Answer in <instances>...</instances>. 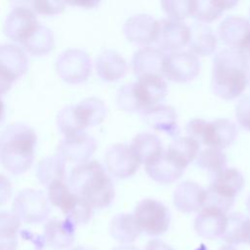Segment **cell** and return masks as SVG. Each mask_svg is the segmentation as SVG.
<instances>
[{
    "mask_svg": "<svg viewBox=\"0 0 250 250\" xmlns=\"http://www.w3.org/2000/svg\"><path fill=\"white\" fill-rule=\"evenodd\" d=\"M68 185L93 209L109 206L115 196L110 176L105 168L96 160L76 164L71 169Z\"/></svg>",
    "mask_w": 250,
    "mask_h": 250,
    "instance_id": "1",
    "label": "cell"
},
{
    "mask_svg": "<svg viewBox=\"0 0 250 250\" xmlns=\"http://www.w3.org/2000/svg\"><path fill=\"white\" fill-rule=\"evenodd\" d=\"M249 61L234 49H224L213 60L211 87L224 100L237 98L248 84Z\"/></svg>",
    "mask_w": 250,
    "mask_h": 250,
    "instance_id": "2",
    "label": "cell"
},
{
    "mask_svg": "<svg viewBox=\"0 0 250 250\" xmlns=\"http://www.w3.org/2000/svg\"><path fill=\"white\" fill-rule=\"evenodd\" d=\"M37 135L34 129L21 122L8 125L0 138V161L12 174L25 173L31 166Z\"/></svg>",
    "mask_w": 250,
    "mask_h": 250,
    "instance_id": "3",
    "label": "cell"
},
{
    "mask_svg": "<svg viewBox=\"0 0 250 250\" xmlns=\"http://www.w3.org/2000/svg\"><path fill=\"white\" fill-rule=\"evenodd\" d=\"M244 186V177L235 168H225L215 175L206 190L205 205L227 213L233 205L235 195Z\"/></svg>",
    "mask_w": 250,
    "mask_h": 250,
    "instance_id": "4",
    "label": "cell"
},
{
    "mask_svg": "<svg viewBox=\"0 0 250 250\" xmlns=\"http://www.w3.org/2000/svg\"><path fill=\"white\" fill-rule=\"evenodd\" d=\"M133 216L141 232L150 236H159L166 232L171 221L169 209L152 198L141 200L135 207Z\"/></svg>",
    "mask_w": 250,
    "mask_h": 250,
    "instance_id": "5",
    "label": "cell"
},
{
    "mask_svg": "<svg viewBox=\"0 0 250 250\" xmlns=\"http://www.w3.org/2000/svg\"><path fill=\"white\" fill-rule=\"evenodd\" d=\"M50 202L44 192L35 188L21 190L14 199L13 213L21 222L39 224L50 214Z\"/></svg>",
    "mask_w": 250,
    "mask_h": 250,
    "instance_id": "6",
    "label": "cell"
},
{
    "mask_svg": "<svg viewBox=\"0 0 250 250\" xmlns=\"http://www.w3.org/2000/svg\"><path fill=\"white\" fill-rule=\"evenodd\" d=\"M27 67L28 59L23 48L12 43L0 45V94L10 90Z\"/></svg>",
    "mask_w": 250,
    "mask_h": 250,
    "instance_id": "7",
    "label": "cell"
},
{
    "mask_svg": "<svg viewBox=\"0 0 250 250\" xmlns=\"http://www.w3.org/2000/svg\"><path fill=\"white\" fill-rule=\"evenodd\" d=\"M59 76L69 84H78L88 79L92 71L90 56L83 50L69 48L62 51L56 61Z\"/></svg>",
    "mask_w": 250,
    "mask_h": 250,
    "instance_id": "8",
    "label": "cell"
},
{
    "mask_svg": "<svg viewBox=\"0 0 250 250\" xmlns=\"http://www.w3.org/2000/svg\"><path fill=\"white\" fill-rule=\"evenodd\" d=\"M200 71V62L190 51H176L165 56L162 75L167 79L186 83L193 80Z\"/></svg>",
    "mask_w": 250,
    "mask_h": 250,
    "instance_id": "9",
    "label": "cell"
},
{
    "mask_svg": "<svg viewBox=\"0 0 250 250\" xmlns=\"http://www.w3.org/2000/svg\"><path fill=\"white\" fill-rule=\"evenodd\" d=\"M39 23L36 13L31 8L19 5L8 14L4 22V31L9 38L22 44Z\"/></svg>",
    "mask_w": 250,
    "mask_h": 250,
    "instance_id": "10",
    "label": "cell"
},
{
    "mask_svg": "<svg viewBox=\"0 0 250 250\" xmlns=\"http://www.w3.org/2000/svg\"><path fill=\"white\" fill-rule=\"evenodd\" d=\"M97 142L85 131L65 136L58 146V154L66 162H87L95 153Z\"/></svg>",
    "mask_w": 250,
    "mask_h": 250,
    "instance_id": "11",
    "label": "cell"
},
{
    "mask_svg": "<svg viewBox=\"0 0 250 250\" xmlns=\"http://www.w3.org/2000/svg\"><path fill=\"white\" fill-rule=\"evenodd\" d=\"M104 162L107 171L121 179L133 176L140 167V161L127 144H115L105 152Z\"/></svg>",
    "mask_w": 250,
    "mask_h": 250,
    "instance_id": "12",
    "label": "cell"
},
{
    "mask_svg": "<svg viewBox=\"0 0 250 250\" xmlns=\"http://www.w3.org/2000/svg\"><path fill=\"white\" fill-rule=\"evenodd\" d=\"M134 91L141 106V114L148 108L159 104L168 93L166 81L160 75H145L133 82Z\"/></svg>",
    "mask_w": 250,
    "mask_h": 250,
    "instance_id": "13",
    "label": "cell"
},
{
    "mask_svg": "<svg viewBox=\"0 0 250 250\" xmlns=\"http://www.w3.org/2000/svg\"><path fill=\"white\" fill-rule=\"evenodd\" d=\"M158 30V20L147 14H136L123 24L125 37L133 43L147 45L155 42Z\"/></svg>",
    "mask_w": 250,
    "mask_h": 250,
    "instance_id": "14",
    "label": "cell"
},
{
    "mask_svg": "<svg viewBox=\"0 0 250 250\" xmlns=\"http://www.w3.org/2000/svg\"><path fill=\"white\" fill-rule=\"evenodd\" d=\"M189 40V27L178 21L161 19L158 21V30L155 42L160 50L176 52Z\"/></svg>",
    "mask_w": 250,
    "mask_h": 250,
    "instance_id": "15",
    "label": "cell"
},
{
    "mask_svg": "<svg viewBox=\"0 0 250 250\" xmlns=\"http://www.w3.org/2000/svg\"><path fill=\"white\" fill-rule=\"evenodd\" d=\"M227 220L228 216L225 212L214 206L205 205L194 220V230L203 238L216 239L223 235Z\"/></svg>",
    "mask_w": 250,
    "mask_h": 250,
    "instance_id": "16",
    "label": "cell"
},
{
    "mask_svg": "<svg viewBox=\"0 0 250 250\" xmlns=\"http://www.w3.org/2000/svg\"><path fill=\"white\" fill-rule=\"evenodd\" d=\"M206 190L193 181L181 182L173 193L175 207L183 213L199 211L205 205Z\"/></svg>",
    "mask_w": 250,
    "mask_h": 250,
    "instance_id": "17",
    "label": "cell"
},
{
    "mask_svg": "<svg viewBox=\"0 0 250 250\" xmlns=\"http://www.w3.org/2000/svg\"><path fill=\"white\" fill-rule=\"evenodd\" d=\"M41 238L44 244L53 249H66L74 242L75 226L66 219L49 220L44 225Z\"/></svg>",
    "mask_w": 250,
    "mask_h": 250,
    "instance_id": "18",
    "label": "cell"
},
{
    "mask_svg": "<svg viewBox=\"0 0 250 250\" xmlns=\"http://www.w3.org/2000/svg\"><path fill=\"white\" fill-rule=\"evenodd\" d=\"M144 121L153 130L175 137L179 133L178 114L174 107L156 104L142 113Z\"/></svg>",
    "mask_w": 250,
    "mask_h": 250,
    "instance_id": "19",
    "label": "cell"
},
{
    "mask_svg": "<svg viewBox=\"0 0 250 250\" xmlns=\"http://www.w3.org/2000/svg\"><path fill=\"white\" fill-rule=\"evenodd\" d=\"M71 107L74 118L83 131L102 123L107 112L104 102L97 97L86 98Z\"/></svg>",
    "mask_w": 250,
    "mask_h": 250,
    "instance_id": "20",
    "label": "cell"
},
{
    "mask_svg": "<svg viewBox=\"0 0 250 250\" xmlns=\"http://www.w3.org/2000/svg\"><path fill=\"white\" fill-rule=\"evenodd\" d=\"M218 33L226 45L239 51L250 34V22L243 17L229 16L220 23Z\"/></svg>",
    "mask_w": 250,
    "mask_h": 250,
    "instance_id": "21",
    "label": "cell"
},
{
    "mask_svg": "<svg viewBox=\"0 0 250 250\" xmlns=\"http://www.w3.org/2000/svg\"><path fill=\"white\" fill-rule=\"evenodd\" d=\"M162 50L156 47L146 46L139 49L133 56L132 68L137 77L145 75H162L165 59Z\"/></svg>",
    "mask_w": 250,
    "mask_h": 250,
    "instance_id": "22",
    "label": "cell"
},
{
    "mask_svg": "<svg viewBox=\"0 0 250 250\" xmlns=\"http://www.w3.org/2000/svg\"><path fill=\"white\" fill-rule=\"evenodd\" d=\"M98 76L106 82H113L125 75L128 64L124 57L115 50L107 49L98 55L95 61Z\"/></svg>",
    "mask_w": 250,
    "mask_h": 250,
    "instance_id": "23",
    "label": "cell"
},
{
    "mask_svg": "<svg viewBox=\"0 0 250 250\" xmlns=\"http://www.w3.org/2000/svg\"><path fill=\"white\" fill-rule=\"evenodd\" d=\"M146 166L147 175L160 184H171L178 180L186 169L178 163L166 150Z\"/></svg>",
    "mask_w": 250,
    "mask_h": 250,
    "instance_id": "24",
    "label": "cell"
},
{
    "mask_svg": "<svg viewBox=\"0 0 250 250\" xmlns=\"http://www.w3.org/2000/svg\"><path fill=\"white\" fill-rule=\"evenodd\" d=\"M237 135V127L231 120L218 118L210 122L208 121L204 145L223 150V148L233 144Z\"/></svg>",
    "mask_w": 250,
    "mask_h": 250,
    "instance_id": "25",
    "label": "cell"
},
{
    "mask_svg": "<svg viewBox=\"0 0 250 250\" xmlns=\"http://www.w3.org/2000/svg\"><path fill=\"white\" fill-rule=\"evenodd\" d=\"M189 27L188 45L194 55L209 56L217 47V36L213 29L206 23L197 21Z\"/></svg>",
    "mask_w": 250,
    "mask_h": 250,
    "instance_id": "26",
    "label": "cell"
},
{
    "mask_svg": "<svg viewBox=\"0 0 250 250\" xmlns=\"http://www.w3.org/2000/svg\"><path fill=\"white\" fill-rule=\"evenodd\" d=\"M130 146L140 163H144L145 165L155 159L164 151L161 140L158 136L147 132L136 135Z\"/></svg>",
    "mask_w": 250,
    "mask_h": 250,
    "instance_id": "27",
    "label": "cell"
},
{
    "mask_svg": "<svg viewBox=\"0 0 250 250\" xmlns=\"http://www.w3.org/2000/svg\"><path fill=\"white\" fill-rule=\"evenodd\" d=\"M65 219L75 227L87 224L93 215V208L73 190L65 197L59 207Z\"/></svg>",
    "mask_w": 250,
    "mask_h": 250,
    "instance_id": "28",
    "label": "cell"
},
{
    "mask_svg": "<svg viewBox=\"0 0 250 250\" xmlns=\"http://www.w3.org/2000/svg\"><path fill=\"white\" fill-rule=\"evenodd\" d=\"M109 232L116 241L122 244H129L138 238L141 230L133 214L120 213L112 218L109 225Z\"/></svg>",
    "mask_w": 250,
    "mask_h": 250,
    "instance_id": "29",
    "label": "cell"
},
{
    "mask_svg": "<svg viewBox=\"0 0 250 250\" xmlns=\"http://www.w3.org/2000/svg\"><path fill=\"white\" fill-rule=\"evenodd\" d=\"M36 176L39 182L47 187L59 181L66 180L65 161L57 153L44 157L37 165Z\"/></svg>",
    "mask_w": 250,
    "mask_h": 250,
    "instance_id": "30",
    "label": "cell"
},
{
    "mask_svg": "<svg viewBox=\"0 0 250 250\" xmlns=\"http://www.w3.org/2000/svg\"><path fill=\"white\" fill-rule=\"evenodd\" d=\"M23 50L34 56L48 54L55 46L53 30L43 23H39L32 34L21 44Z\"/></svg>",
    "mask_w": 250,
    "mask_h": 250,
    "instance_id": "31",
    "label": "cell"
},
{
    "mask_svg": "<svg viewBox=\"0 0 250 250\" xmlns=\"http://www.w3.org/2000/svg\"><path fill=\"white\" fill-rule=\"evenodd\" d=\"M237 4L233 0H199L194 1V17L200 22H210L217 20L226 10Z\"/></svg>",
    "mask_w": 250,
    "mask_h": 250,
    "instance_id": "32",
    "label": "cell"
},
{
    "mask_svg": "<svg viewBox=\"0 0 250 250\" xmlns=\"http://www.w3.org/2000/svg\"><path fill=\"white\" fill-rule=\"evenodd\" d=\"M200 145L193 139L187 137H178L172 141L166 150L178 163L187 167L193 161L199 153Z\"/></svg>",
    "mask_w": 250,
    "mask_h": 250,
    "instance_id": "33",
    "label": "cell"
},
{
    "mask_svg": "<svg viewBox=\"0 0 250 250\" xmlns=\"http://www.w3.org/2000/svg\"><path fill=\"white\" fill-rule=\"evenodd\" d=\"M21 224L13 212L0 211V250H17Z\"/></svg>",
    "mask_w": 250,
    "mask_h": 250,
    "instance_id": "34",
    "label": "cell"
},
{
    "mask_svg": "<svg viewBox=\"0 0 250 250\" xmlns=\"http://www.w3.org/2000/svg\"><path fill=\"white\" fill-rule=\"evenodd\" d=\"M248 226V217L241 213H232L228 216L227 226L221 238L230 246L246 242Z\"/></svg>",
    "mask_w": 250,
    "mask_h": 250,
    "instance_id": "35",
    "label": "cell"
},
{
    "mask_svg": "<svg viewBox=\"0 0 250 250\" xmlns=\"http://www.w3.org/2000/svg\"><path fill=\"white\" fill-rule=\"evenodd\" d=\"M196 165L216 175L226 168L227 155L222 149L208 147L199 151L196 157Z\"/></svg>",
    "mask_w": 250,
    "mask_h": 250,
    "instance_id": "36",
    "label": "cell"
},
{
    "mask_svg": "<svg viewBox=\"0 0 250 250\" xmlns=\"http://www.w3.org/2000/svg\"><path fill=\"white\" fill-rule=\"evenodd\" d=\"M162 9L168 16V19L182 21L193 15V0H166L161 2Z\"/></svg>",
    "mask_w": 250,
    "mask_h": 250,
    "instance_id": "37",
    "label": "cell"
},
{
    "mask_svg": "<svg viewBox=\"0 0 250 250\" xmlns=\"http://www.w3.org/2000/svg\"><path fill=\"white\" fill-rule=\"evenodd\" d=\"M57 124L60 129V131L63 134V137L65 136H70L76 133L84 132L79 125L77 124L73 112H72V107L71 105L64 106L60 110L57 116Z\"/></svg>",
    "mask_w": 250,
    "mask_h": 250,
    "instance_id": "38",
    "label": "cell"
},
{
    "mask_svg": "<svg viewBox=\"0 0 250 250\" xmlns=\"http://www.w3.org/2000/svg\"><path fill=\"white\" fill-rule=\"evenodd\" d=\"M207 125L208 121L202 119V118H193L189 120L187 124V133L188 136L194 141H196L199 145L203 144L206 137L207 132Z\"/></svg>",
    "mask_w": 250,
    "mask_h": 250,
    "instance_id": "39",
    "label": "cell"
},
{
    "mask_svg": "<svg viewBox=\"0 0 250 250\" xmlns=\"http://www.w3.org/2000/svg\"><path fill=\"white\" fill-rule=\"evenodd\" d=\"M235 117L238 124L250 131V94L244 96L236 104Z\"/></svg>",
    "mask_w": 250,
    "mask_h": 250,
    "instance_id": "40",
    "label": "cell"
},
{
    "mask_svg": "<svg viewBox=\"0 0 250 250\" xmlns=\"http://www.w3.org/2000/svg\"><path fill=\"white\" fill-rule=\"evenodd\" d=\"M32 10L42 15H56L63 11L65 3L62 1L37 0L32 2Z\"/></svg>",
    "mask_w": 250,
    "mask_h": 250,
    "instance_id": "41",
    "label": "cell"
},
{
    "mask_svg": "<svg viewBox=\"0 0 250 250\" xmlns=\"http://www.w3.org/2000/svg\"><path fill=\"white\" fill-rule=\"evenodd\" d=\"M12 194V184L10 180L0 174V205L4 204Z\"/></svg>",
    "mask_w": 250,
    "mask_h": 250,
    "instance_id": "42",
    "label": "cell"
},
{
    "mask_svg": "<svg viewBox=\"0 0 250 250\" xmlns=\"http://www.w3.org/2000/svg\"><path fill=\"white\" fill-rule=\"evenodd\" d=\"M145 250H174L167 243L160 239H150L147 241Z\"/></svg>",
    "mask_w": 250,
    "mask_h": 250,
    "instance_id": "43",
    "label": "cell"
},
{
    "mask_svg": "<svg viewBox=\"0 0 250 250\" xmlns=\"http://www.w3.org/2000/svg\"><path fill=\"white\" fill-rule=\"evenodd\" d=\"M238 52H240L243 56H245L248 59V61H250V34H249L247 40L245 41L244 45Z\"/></svg>",
    "mask_w": 250,
    "mask_h": 250,
    "instance_id": "44",
    "label": "cell"
},
{
    "mask_svg": "<svg viewBox=\"0 0 250 250\" xmlns=\"http://www.w3.org/2000/svg\"><path fill=\"white\" fill-rule=\"evenodd\" d=\"M111 250H141V249H139L133 245H120V246H116V247L112 248Z\"/></svg>",
    "mask_w": 250,
    "mask_h": 250,
    "instance_id": "45",
    "label": "cell"
},
{
    "mask_svg": "<svg viewBox=\"0 0 250 250\" xmlns=\"http://www.w3.org/2000/svg\"><path fill=\"white\" fill-rule=\"evenodd\" d=\"M4 115H5V104H4L2 96L0 94V122L3 120Z\"/></svg>",
    "mask_w": 250,
    "mask_h": 250,
    "instance_id": "46",
    "label": "cell"
},
{
    "mask_svg": "<svg viewBox=\"0 0 250 250\" xmlns=\"http://www.w3.org/2000/svg\"><path fill=\"white\" fill-rule=\"evenodd\" d=\"M71 250H94L90 247H86V246H77V247H74L72 248Z\"/></svg>",
    "mask_w": 250,
    "mask_h": 250,
    "instance_id": "47",
    "label": "cell"
},
{
    "mask_svg": "<svg viewBox=\"0 0 250 250\" xmlns=\"http://www.w3.org/2000/svg\"><path fill=\"white\" fill-rule=\"evenodd\" d=\"M220 250H237V249L234 248L233 246H230V245H225Z\"/></svg>",
    "mask_w": 250,
    "mask_h": 250,
    "instance_id": "48",
    "label": "cell"
},
{
    "mask_svg": "<svg viewBox=\"0 0 250 250\" xmlns=\"http://www.w3.org/2000/svg\"><path fill=\"white\" fill-rule=\"evenodd\" d=\"M246 243L250 245V218H249V226H248V232H247V237H246Z\"/></svg>",
    "mask_w": 250,
    "mask_h": 250,
    "instance_id": "49",
    "label": "cell"
},
{
    "mask_svg": "<svg viewBox=\"0 0 250 250\" xmlns=\"http://www.w3.org/2000/svg\"><path fill=\"white\" fill-rule=\"evenodd\" d=\"M246 208H247V210H248V212L250 214V194H249V196H248V198L246 200Z\"/></svg>",
    "mask_w": 250,
    "mask_h": 250,
    "instance_id": "50",
    "label": "cell"
},
{
    "mask_svg": "<svg viewBox=\"0 0 250 250\" xmlns=\"http://www.w3.org/2000/svg\"><path fill=\"white\" fill-rule=\"evenodd\" d=\"M195 250H208V248L205 246V244H200V246H198Z\"/></svg>",
    "mask_w": 250,
    "mask_h": 250,
    "instance_id": "51",
    "label": "cell"
},
{
    "mask_svg": "<svg viewBox=\"0 0 250 250\" xmlns=\"http://www.w3.org/2000/svg\"><path fill=\"white\" fill-rule=\"evenodd\" d=\"M248 84L250 86V62H249V66H248Z\"/></svg>",
    "mask_w": 250,
    "mask_h": 250,
    "instance_id": "52",
    "label": "cell"
},
{
    "mask_svg": "<svg viewBox=\"0 0 250 250\" xmlns=\"http://www.w3.org/2000/svg\"><path fill=\"white\" fill-rule=\"evenodd\" d=\"M34 250H41V249H34Z\"/></svg>",
    "mask_w": 250,
    "mask_h": 250,
    "instance_id": "53",
    "label": "cell"
}]
</instances>
